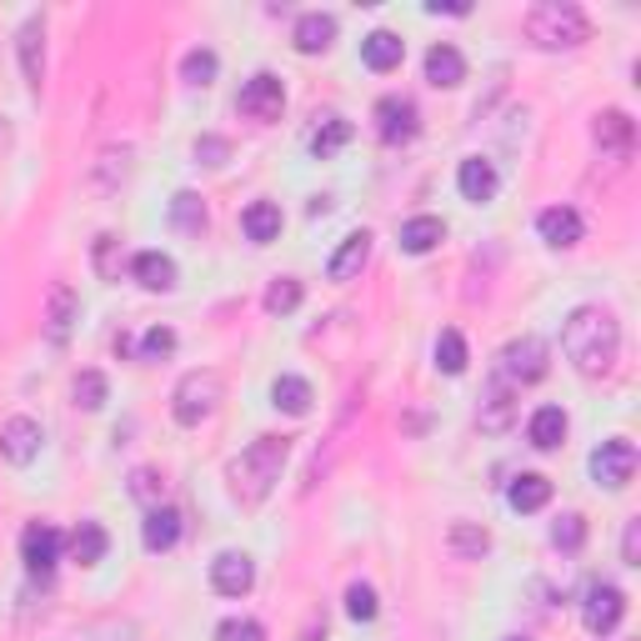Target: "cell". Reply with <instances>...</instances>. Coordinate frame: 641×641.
Listing matches in <instances>:
<instances>
[{
    "label": "cell",
    "instance_id": "obj_10",
    "mask_svg": "<svg viewBox=\"0 0 641 641\" xmlns=\"http://www.w3.org/2000/svg\"><path fill=\"white\" fill-rule=\"evenodd\" d=\"M621 617H627V596L617 592V586H592L582 602V621L586 631H596V637H606V631H617Z\"/></svg>",
    "mask_w": 641,
    "mask_h": 641
},
{
    "label": "cell",
    "instance_id": "obj_6",
    "mask_svg": "<svg viewBox=\"0 0 641 641\" xmlns=\"http://www.w3.org/2000/svg\"><path fill=\"white\" fill-rule=\"evenodd\" d=\"M631 471H637V446H631L627 436H617V441H602L592 452V476L602 481V487H611V491H621L631 481Z\"/></svg>",
    "mask_w": 641,
    "mask_h": 641
},
{
    "label": "cell",
    "instance_id": "obj_40",
    "mask_svg": "<svg viewBox=\"0 0 641 641\" xmlns=\"http://www.w3.org/2000/svg\"><path fill=\"white\" fill-rule=\"evenodd\" d=\"M215 641H266V627L250 617H226L215 627Z\"/></svg>",
    "mask_w": 641,
    "mask_h": 641
},
{
    "label": "cell",
    "instance_id": "obj_32",
    "mask_svg": "<svg viewBox=\"0 0 641 641\" xmlns=\"http://www.w3.org/2000/svg\"><path fill=\"white\" fill-rule=\"evenodd\" d=\"M351 136H357V126H351L346 116H326V120H320V131L311 136V155H316V161H326V155H336L346 141H351Z\"/></svg>",
    "mask_w": 641,
    "mask_h": 641
},
{
    "label": "cell",
    "instance_id": "obj_15",
    "mask_svg": "<svg viewBox=\"0 0 641 641\" xmlns=\"http://www.w3.org/2000/svg\"><path fill=\"white\" fill-rule=\"evenodd\" d=\"M211 586L221 596H246L250 586H256V567H250V557H241V551H221V557L211 561Z\"/></svg>",
    "mask_w": 641,
    "mask_h": 641
},
{
    "label": "cell",
    "instance_id": "obj_35",
    "mask_svg": "<svg viewBox=\"0 0 641 641\" xmlns=\"http://www.w3.org/2000/svg\"><path fill=\"white\" fill-rule=\"evenodd\" d=\"M215 71H221V60H215V50H186V60H180V81L186 85H211Z\"/></svg>",
    "mask_w": 641,
    "mask_h": 641
},
{
    "label": "cell",
    "instance_id": "obj_36",
    "mask_svg": "<svg viewBox=\"0 0 641 641\" xmlns=\"http://www.w3.org/2000/svg\"><path fill=\"white\" fill-rule=\"evenodd\" d=\"M296 306H301V281H296V276L271 281V291H266V311H271V316H291Z\"/></svg>",
    "mask_w": 641,
    "mask_h": 641
},
{
    "label": "cell",
    "instance_id": "obj_33",
    "mask_svg": "<svg viewBox=\"0 0 641 641\" xmlns=\"http://www.w3.org/2000/svg\"><path fill=\"white\" fill-rule=\"evenodd\" d=\"M171 221H176L186 236H201V231H206V206H201V196L180 190L176 201H171Z\"/></svg>",
    "mask_w": 641,
    "mask_h": 641
},
{
    "label": "cell",
    "instance_id": "obj_11",
    "mask_svg": "<svg viewBox=\"0 0 641 641\" xmlns=\"http://www.w3.org/2000/svg\"><path fill=\"white\" fill-rule=\"evenodd\" d=\"M376 131L386 145H406L416 131H421V120H416V106L406 95H386L376 106Z\"/></svg>",
    "mask_w": 641,
    "mask_h": 641
},
{
    "label": "cell",
    "instance_id": "obj_44",
    "mask_svg": "<svg viewBox=\"0 0 641 641\" xmlns=\"http://www.w3.org/2000/svg\"><path fill=\"white\" fill-rule=\"evenodd\" d=\"M621 557H627V567H641V522H627V536H621Z\"/></svg>",
    "mask_w": 641,
    "mask_h": 641
},
{
    "label": "cell",
    "instance_id": "obj_27",
    "mask_svg": "<svg viewBox=\"0 0 641 641\" xmlns=\"http://www.w3.org/2000/svg\"><path fill=\"white\" fill-rule=\"evenodd\" d=\"M406 56V40L396 36V31H371L366 40H361V60H366L371 71H396Z\"/></svg>",
    "mask_w": 641,
    "mask_h": 641
},
{
    "label": "cell",
    "instance_id": "obj_3",
    "mask_svg": "<svg viewBox=\"0 0 641 641\" xmlns=\"http://www.w3.org/2000/svg\"><path fill=\"white\" fill-rule=\"evenodd\" d=\"M586 36H592V21L571 0H541L526 11V40L536 50H576Z\"/></svg>",
    "mask_w": 641,
    "mask_h": 641
},
{
    "label": "cell",
    "instance_id": "obj_42",
    "mask_svg": "<svg viewBox=\"0 0 641 641\" xmlns=\"http://www.w3.org/2000/svg\"><path fill=\"white\" fill-rule=\"evenodd\" d=\"M161 491H166V481H161L155 471H136L131 476V497L145 501V506H155V501H161Z\"/></svg>",
    "mask_w": 641,
    "mask_h": 641
},
{
    "label": "cell",
    "instance_id": "obj_18",
    "mask_svg": "<svg viewBox=\"0 0 641 641\" xmlns=\"http://www.w3.org/2000/svg\"><path fill=\"white\" fill-rule=\"evenodd\" d=\"M21 71L31 81V91H40V81H46V21L40 15H31L21 25Z\"/></svg>",
    "mask_w": 641,
    "mask_h": 641
},
{
    "label": "cell",
    "instance_id": "obj_21",
    "mask_svg": "<svg viewBox=\"0 0 641 641\" xmlns=\"http://www.w3.org/2000/svg\"><path fill=\"white\" fill-rule=\"evenodd\" d=\"M241 231H246L250 246H271V241L281 236V206L276 201H250L246 211H241Z\"/></svg>",
    "mask_w": 641,
    "mask_h": 641
},
{
    "label": "cell",
    "instance_id": "obj_7",
    "mask_svg": "<svg viewBox=\"0 0 641 641\" xmlns=\"http://www.w3.org/2000/svg\"><path fill=\"white\" fill-rule=\"evenodd\" d=\"M236 106H241V116H250V120H276V116H281V106H285L281 75H271V71L250 75V81L241 85Z\"/></svg>",
    "mask_w": 641,
    "mask_h": 641
},
{
    "label": "cell",
    "instance_id": "obj_23",
    "mask_svg": "<svg viewBox=\"0 0 641 641\" xmlns=\"http://www.w3.org/2000/svg\"><path fill=\"white\" fill-rule=\"evenodd\" d=\"M526 441H532L536 452H557L561 441H567V411H561V406H541V411H532V421H526Z\"/></svg>",
    "mask_w": 641,
    "mask_h": 641
},
{
    "label": "cell",
    "instance_id": "obj_20",
    "mask_svg": "<svg viewBox=\"0 0 641 641\" xmlns=\"http://www.w3.org/2000/svg\"><path fill=\"white\" fill-rule=\"evenodd\" d=\"M141 541L145 551H171L180 541V511L176 506H151L141 522Z\"/></svg>",
    "mask_w": 641,
    "mask_h": 641
},
{
    "label": "cell",
    "instance_id": "obj_30",
    "mask_svg": "<svg viewBox=\"0 0 641 641\" xmlns=\"http://www.w3.org/2000/svg\"><path fill=\"white\" fill-rule=\"evenodd\" d=\"M66 547H71V557L81 561V567H95V561L106 557L110 536H106V526H101V522H81L71 532V541H66Z\"/></svg>",
    "mask_w": 641,
    "mask_h": 641
},
{
    "label": "cell",
    "instance_id": "obj_37",
    "mask_svg": "<svg viewBox=\"0 0 641 641\" xmlns=\"http://www.w3.org/2000/svg\"><path fill=\"white\" fill-rule=\"evenodd\" d=\"M75 406H85V411H101V406H106V376H101V371H81V376H75Z\"/></svg>",
    "mask_w": 641,
    "mask_h": 641
},
{
    "label": "cell",
    "instance_id": "obj_29",
    "mask_svg": "<svg viewBox=\"0 0 641 641\" xmlns=\"http://www.w3.org/2000/svg\"><path fill=\"white\" fill-rule=\"evenodd\" d=\"M506 501H511V511H541L551 501V481L547 476H536V471H522L516 481H511Z\"/></svg>",
    "mask_w": 641,
    "mask_h": 641
},
{
    "label": "cell",
    "instance_id": "obj_24",
    "mask_svg": "<svg viewBox=\"0 0 641 641\" xmlns=\"http://www.w3.org/2000/svg\"><path fill=\"white\" fill-rule=\"evenodd\" d=\"M131 276L145 291H176V261H171L166 250H141L131 261Z\"/></svg>",
    "mask_w": 641,
    "mask_h": 641
},
{
    "label": "cell",
    "instance_id": "obj_26",
    "mask_svg": "<svg viewBox=\"0 0 641 641\" xmlns=\"http://www.w3.org/2000/svg\"><path fill=\"white\" fill-rule=\"evenodd\" d=\"M427 81L431 85H441V91H452V85H462L466 81V60H462V50L456 46H431L427 50Z\"/></svg>",
    "mask_w": 641,
    "mask_h": 641
},
{
    "label": "cell",
    "instance_id": "obj_9",
    "mask_svg": "<svg viewBox=\"0 0 641 641\" xmlns=\"http://www.w3.org/2000/svg\"><path fill=\"white\" fill-rule=\"evenodd\" d=\"M40 441H46L40 421H31V416H11V421L0 427V456H5L11 466H31L40 456Z\"/></svg>",
    "mask_w": 641,
    "mask_h": 641
},
{
    "label": "cell",
    "instance_id": "obj_34",
    "mask_svg": "<svg viewBox=\"0 0 641 641\" xmlns=\"http://www.w3.org/2000/svg\"><path fill=\"white\" fill-rule=\"evenodd\" d=\"M466 341H462V331H441L436 336V371H446V376H462L466 371Z\"/></svg>",
    "mask_w": 641,
    "mask_h": 641
},
{
    "label": "cell",
    "instance_id": "obj_45",
    "mask_svg": "<svg viewBox=\"0 0 641 641\" xmlns=\"http://www.w3.org/2000/svg\"><path fill=\"white\" fill-rule=\"evenodd\" d=\"M301 641H326V621H306V631H301Z\"/></svg>",
    "mask_w": 641,
    "mask_h": 641
},
{
    "label": "cell",
    "instance_id": "obj_5",
    "mask_svg": "<svg viewBox=\"0 0 641 641\" xmlns=\"http://www.w3.org/2000/svg\"><path fill=\"white\" fill-rule=\"evenodd\" d=\"M547 371H551V351L541 336H522V341H511L501 351V381H511V386H532Z\"/></svg>",
    "mask_w": 641,
    "mask_h": 641
},
{
    "label": "cell",
    "instance_id": "obj_22",
    "mask_svg": "<svg viewBox=\"0 0 641 641\" xmlns=\"http://www.w3.org/2000/svg\"><path fill=\"white\" fill-rule=\"evenodd\" d=\"M296 50L301 56H320V50H331V40H336V15H326V11H306L296 21Z\"/></svg>",
    "mask_w": 641,
    "mask_h": 641
},
{
    "label": "cell",
    "instance_id": "obj_14",
    "mask_svg": "<svg viewBox=\"0 0 641 641\" xmlns=\"http://www.w3.org/2000/svg\"><path fill=\"white\" fill-rule=\"evenodd\" d=\"M81 320V301H75V291L66 281L50 285V296H46V336L50 346H66V336H71V326Z\"/></svg>",
    "mask_w": 641,
    "mask_h": 641
},
{
    "label": "cell",
    "instance_id": "obj_28",
    "mask_svg": "<svg viewBox=\"0 0 641 641\" xmlns=\"http://www.w3.org/2000/svg\"><path fill=\"white\" fill-rule=\"evenodd\" d=\"M446 547H452L462 561H481L491 551V532H487V526H476V522H452Z\"/></svg>",
    "mask_w": 641,
    "mask_h": 641
},
{
    "label": "cell",
    "instance_id": "obj_25",
    "mask_svg": "<svg viewBox=\"0 0 641 641\" xmlns=\"http://www.w3.org/2000/svg\"><path fill=\"white\" fill-rule=\"evenodd\" d=\"M441 241H446V221H441V215H411V221L401 226L406 256H427V250H436Z\"/></svg>",
    "mask_w": 641,
    "mask_h": 641
},
{
    "label": "cell",
    "instance_id": "obj_39",
    "mask_svg": "<svg viewBox=\"0 0 641 641\" xmlns=\"http://www.w3.org/2000/svg\"><path fill=\"white\" fill-rule=\"evenodd\" d=\"M586 541V522L571 511V516H561L557 526H551V547H561V551H576Z\"/></svg>",
    "mask_w": 641,
    "mask_h": 641
},
{
    "label": "cell",
    "instance_id": "obj_12",
    "mask_svg": "<svg viewBox=\"0 0 641 641\" xmlns=\"http://www.w3.org/2000/svg\"><path fill=\"white\" fill-rule=\"evenodd\" d=\"M476 421H481V431H506L511 421H516V386L511 381H491L487 392H481V406H476Z\"/></svg>",
    "mask_w": 641,
    "mask_h": 641
},
{
    "label": "cell",
    "instance_id": "obj_2",
    "mask_svg": "<svg viewBox=\"0 0 641 641\" xmlns=\"http://www.w3.org/2000/svg\"><path fill=\"white\" fill-rule=\"evenodd\" d=\"M285 456H291V441H285V436H256V441L246 446V452H241L236 462L226 466L231 497L246 501V506L266 501V497L276 491V481H281Z\"/></svg>",
    "mask_w": 641,
    "mask_h": 641
},
{
    "label": "cell",
    "instance_id": "obj_38",
    "mask_svg": "<svg viewBox=\"0 0 641 641\" xmlns=\"http://www.w3.org/2000/svg\"><path fill=\"white\" fill-rule=\"evenodd\" d=\"M346 611H351V621H371V617H376V586H366V582L346 586Z\"/></svg>",
    "mask_w": 641,
    "mask_h": 641
},
{
    "label": "cell",
    "instance_id": "obj_1",
    "mask_svg": "<svg viewBox=\"0 0 641 641\" xmlns=\"http://www.w3.org/2000/svg\"><path fill=\"white\" fill-rule=\"evenodd\" d=\"M561 351H567V361L582 376H606L617 366V351H621L617 316L602 306H576L567 316V326H561Z\"/></svg>",
    "mask_w": 641,
    "mask_h": 641
},
{
    "label": "cell",
    "instance_id": "obj_41",
    "mask_svg": "<svg viewBox=\"0 0 641 641\" xmlns=\"http://www.w3.org/2000/svg\"><path fill=\"white\" fill-rule=\"evenodd\" d=\"M176 351V331L171 326H151V331L141 336V361H161Z\"/></svg>",
    "mask_w": 641,
    "mask_h": 641
},
{
    "label": "cell",
    "instance_id": "obj_13",
    "mask_svg": "<svg viewBox=\"0 0 641 641\" xmlns=\"http://www.w3.org/2000/svg\"><path fill=\"white\" fill-rule=\"evenodd\" d=\"M596 145H602V155H611V161H627L631 155V141H637V126H631L627 110H602L592 126Z\"/></svg>",
    "mask_w": 641,
    "mask_h": 641
},
{
    "label": "cell",
    "instance_id": "obj_31",
    "mask_svg": "<svg viewBox=\"0 0 641 641\" xmlns=\"http://www.w3.org/2000/svg\"><path fill=\"white\" fill-rule=\"evenodd\" d=\"M271 401H276V411H285V416H306L316 396H311V381L306 376H276Z\"/></svg>",
    "mask_w": 641,
    "mask_h": 641
},
{
    "label": "cell",
    "instance_id": "obj_16",
    "mask_svg": "<svg viewBox=\"0 0 641 641\" xmlns=\"http://www.w3.org/2000/svg\"><path fill=\"white\" fill-rule=\"evenodd\" d=\"M536 231H541V241H547L551 250H571L576 241H582V215L571 211V206H547V211L536 215Z\"/></svg>",
    "mask_w": 641,
    "mask_h": 641
},
{
    "label": "cell",
    "instance_id": "obj_4",
    "mask_svg": "<svg viewBox=\"0 0 641 641\" xmlns=\"http://www.w3.org/2000/svg\"><path fill=\"white\" fill-rule=\"evenodd\" d=\"M221 376L215 371H186V376L176 381V392H171V416H176L180 427H201L206 416L221 406Z\"/></svg>",
    "mask_w": 641,
    "mask_h": 641
},
{
    "label": "cell",
    "instance_id": "obj_43",
    "mask_svg": "<svg viewBox=\"0 0 641 641\" xmlns=\"http://www.w3.org/2000/svg\"><path fill=\"white\" fill-rule=\"evenodd\" d=\"M226 155H231V141H221V136L196 141V166H226Z\"/></svg>",
    "mask_w": 641,
    "mask_h": 641
},
{
    "label": "cell",
    "instance_id": "obj_46",
    "mask_svg": "<svg viewBox=\"0 0 641 641\" xmlns=\"http://www.w3.org/2000/svg\"><path fill=\"white\" fill-rule=\"evenodd\" d=\"M506 641H522V637H506Z\"/></svg>",
    "mask_w": 641,
    "mask_h": 641
},
{
    "label": "cell",
    "instance_id": "obj_19",
    "mask_svg": "<svg viewBox=\"0 0 641 641\" xmlns=\"http://www.w3.org/2000/svg\"><path fill=\"white\" fill-rule=\"evenodd\" d=\"M366 261H371V231H351V236L336 246L331 261H326V276H331V281H357Z\"/></svg>",
    "mask_w": 641,
    "mask_h": 641
},
{
    "label": "cell",
    "instance_id": "obj_17",
    "mask_svg": "<svg viewBox=\"0 0 641 641\" xmlns=\"http://www.w3.org/2000/svg\"><path fill=\"white\" fill-rule=\"evenodd\" d=\"M456 186H462V196L471 206H487L491 196H497V166H491V161H481V155H466L462 166H456Z\"/></svg>",
    "mask_w": 641,
    "mask_h": 641
},
{
    "label": "cell",
    "instance_id": "obj_8",
    "mask_svg": "<svg viewBox=\"0 0 641 641\" xmlns=\"http://www.w3.org/2000/svg\"><path fill=\"white\" fill-rule=\"evenodd\" d=\"M60 547H66V536H60L56 526H46V522H31L21 532V561L36 571V576H50V571H56Z\"/></svg>",
    "mask_w": 641,
    "mask_h": 641
}]
</instances>
